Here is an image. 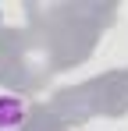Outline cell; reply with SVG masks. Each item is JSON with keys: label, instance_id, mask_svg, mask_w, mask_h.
<instances>
[{"label": "cell", "instance_id": "cell-1", "mask_svg": "<svg viewBox=\"0 0 128 131\" xmlns=\"http://www.w3.org/2000/svg\"><path fill=\"white\" fill-rule=\"evenodd\" d=\"M25 121V103L18 96H0V131H11Z\"/></svg>", "mask_w": 128, "mask_h": 131}]
</instances>
